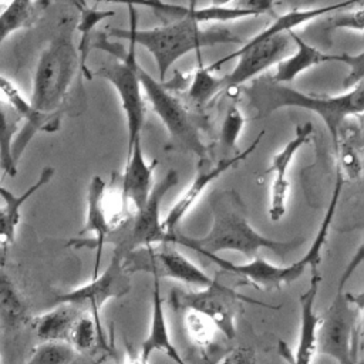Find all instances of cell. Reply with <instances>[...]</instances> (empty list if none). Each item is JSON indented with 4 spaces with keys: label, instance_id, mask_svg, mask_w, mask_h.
<instances>
[{
    "label": "cell",
    "instance_id": "1",
    "mask_svg": "<svg viewBox=\"0 0 364 364\" xmlns=\"http://www.w3.org/2000/svg\"><path fill=\"white\" fill-rule=\"evenodd\" d=\"M78 71L77 48L68 36L55 37L43 50L36 65L33 92L28 101L33 121L18 129L11 144V156L16 164L37 132H54L60 128Z\"/></svg>",
    "mask_w": 364,
    "mask_h": 364
},
{
    "label": "cell",
    "instance_id": "2",
    "mask_svg": "<svg viewBox=\"0 0 364 364\" xmlns=\"http://www.w3.org/2000/svg\"><path fill=\"white\" fill-rule=\"evenodd\" d=\"M212 226L202 237L169 235L168 243L196 250L198 253L239 252L245 256H255L259 250L267 249L279 256L296 249L303 239L276 240L259 233L247 220L245 205L235 191H223L210 200Z\"/></svg>",
    "mask_w": 364,
    "mask_h": 364
},
{
    "label": "cell",
    "instance_id": "3",
    "mask_svg": "<svg viewBox=\"0 0 364 364\" xmlns=\"http://www.w3.org/2000/svg\"><path fill=\"white\" fill-rule=\"evenodd\" d=\"M129 28H111L112 37L131 40L148 50L158 68L159 81H164L171 67L191 51L202 50L216 44H240L242 38L223 27L202 28L192 17L173 20L154 28L136 27V7L128 4Z\"/></svg>",
    "mask_w": 364,
    "mask_h": 364
},
{
    "label": "cell",
    "instance_id": "4",
    "mask_svg": "<svg viewBox=\"0 0 364 364\" xmlns=\"http://www.w3.org/2000/svg\"><path fill=\"white\" fill-rule=\"evenodd\" d=\"M250 105L257 117H266L282 108H301L317 114L334 142L341 127L348 118H360L364 111V84L348 88L337 95L306 94L284 84L274 82L270 75L257 77L246 88Z\"/></svg>",
    "mask_w": 364,
    "mask_h": 364
},
{
    "label": "cell",
    "instance_id": "5",
    "mask_svg": "<svg viewBox=\"0 0 364 364\" xmlns=\"http://www.w3.org/2000/svg\"><path fill=\"white\" fill-rule=\"evenodd\" d=\"M361 260L363 245L341 273L334 299L320 316L316 330V353L333 358L337 364H360L363 294L344 291V284Z\"/></svg>",
    "mask_w": 364,
    "mask_h": 364
},
{
    "label": "cell",
    "instance_id": "6",
    "mask_svg": "<svg viewBox=\"0 0 364 364\" xmlns=\"http://www.w3.org/2000/svg\"><path fill=\"white\" fill-rule=\"evenodd\" d=\"M343 183H344V181L340 176H336L333 195H331L330 203L327 206V210L323 216L321 225H320L307 253L303 257H300L297 262H294L289 266H276L273 263H269L263 257H256L249 263L237 264V263H232V262L223 259L219 255H213V253H200V255H203L206 259L213 262L222 270L236 274L247 283L259 284L263 289H280L282 286L290 284L294 280H297L304 273V270L307 267L310 269L314 266H317V267L320 266L321 250L327 242L331 222H333L337 205H338V199L341 196Z\"/></svg>",
    "mask_w": 364,
    "mask_h": 364
},
{
    "label": "cell",
    "instance_id": "7",
    "mask_svg": "<svg viewBox=\"0 0 364 364\" xmlns=\"http://www.w3.org/2000/svg\"><path fill=\"white\" fill-rule=\"evenodd\" d=\"M91 47L102 50L117 58V61L101 65L97 74L105 78L117 91L127 119L129 148L134 141L141 136L146 114V105L136 73V44L128 40V50H125L119 43L111 41L105 33H98L97 40L91 43Z\"/></svg>",
    "mask_w": 364,
    "mask_h": 364
},
{
    "label": "cell",
    "instance_id": "8",
    "mask_svg": "<svg viewBox=\"0 0 364 364\" xmlns=\"http://www.w3.org/2000/svg\"><path fill=\"white\" fill-rule=\"evenodd\" d=\"M136 73L142 94H145V98L166 128L172 144L182 151L195 154L200 159L206 158L208 146L202 141L198 125L186 107L164 85L162 81L155 80L139 63L136 64Z\"/></svg>",
    "mask_w": 364,
    "mask_h": 364
},
{
    "label": "cell",
    "instance_id": "9",
    "mask_svg": "<svg viewBox=\"0 0 364 364\" xmlns=\"http://www.w3.org/2000/svg\"><path fill=\"white\" fill-rule=\"evenodd\" d=\"M171 306L178 310H195L208 316L226 338L236 336V317L242 310V303H250L264 307H274L272 304L257 301L246 297L228 284H222L218 280L199 290L185 291L175 289L169 293Z\"/></svg>",
    "mask_w": 364,
    "mask_h": 364
},
{
    "label": "cell",
    "instance_id": "10",
    "mask_svg": "<svg viewBox=\"0 0 364 364\" xmlns=\"http://www.w3.org/2000/svg\"><path fill=\"white\" fill-rule=\"evenodd\" d=\"M122 263L129 274L139 272L149 273L152 277L173 279L200 287L210 286L216 282L193 264L183 253L175 249L172 243L135 247L124 253Z\"/></svg>",
    "mask_w": 364,
    "mask_h": 364
},
{
    "label": "cell",
    "instance_id": "11",
    "mask_svg": "<svg viewBox=\"0 0 364 364\" xmlns=\"http://www.w3.org/2000/svg\"><path fill=\"white\" fill-rule=\"evenodd\" d=\"M293 48V41L289 33H280L263 40H249L236 51L219 58L213 64L208 65L212 71L219 70L225 63L237 58L235 68L225 77H222L223 88L232 90L242 84L257 78L263 71L277 64L287 57Z\"/></svg>",
    "mask_w": 364,
    "mask_h": 364
},
{
    "label": "cell",
    "instance_id": "12",
    "mask_svg": "<svg viewBox=\"0 0 364 364\" xmlns=\"http://www.w3.org/2000/svg\"><path fill=\"white\" fill-rule=\"evenodd\" d=\"M124 253L125 250L121 246H117L104 272L94 276L91 282L67 293L58 294L54 303L73 304L82 311L90 313L100 326V309L107 301L125 296L131 287V274L127 272L122 263Z\"/></svg>",
    "mask_w": 364,
    "mask_h": 364
},
{
    "label": "cell",
    "instance_id": "13",
    "mask_svg": "<svg viewBox=\"0 0 364 364\" xmlns=\"http://www.w3.org/2000/svg\"><path fill=\"white\" fill-rule=\"evenodd\" d=\"M178 182H179L178 172L175 169H171L161 181L154 183L145 203L135 212L134 225L128 237L122 240L118 246H121L125 252H128L135 247L168 243L169 235L162 228L159 210H161V203L165 195L173 186H176Z\"/></svg>",
    "mask_w": 364,
    "mask_h": 364
},
{
    "label": "cell",
    "instance_id": "14",
    "mask_svg": "<svg viewBox=\"0 0 364 364\" xmlns=\"http://www.w3.org/2000/svg\"><path fill=\"white\" fill-rule=\"evenodd\" d=\"M264 135V131L259 132L257 136L255 138V141L245 148L243 151H240L239 154L233 155V156H228V158H222L219 159L216 164L213 165H208L205 164L206 158H202L199 162V168L196 172V176L192 179V182L188 185V188L182 192V195L178 198V200L169 208L168 213L165 215L164 220H162V228L164 230L171 235L175 233L176 226L182 222V219L186 216V213L191 210V208L196 203V200L200 198V195L203 193V191L213 182L216 181L222 173H225L226 171H229L232 166H235L237 162L246 159L249 155H252L256 148L259 146V142L262 141V136Z\"/></svg>",
    "mask_w": 364,
    "mask_h": 364
},
{
    "label": "cell",
    "instance_id": "15",
    "mask_svg": "<svg viewBox=\"0 0 364 364\" xmlns=\"http://www.w3.org/2000/svg\"><path fill=\"white\" fill-rule=\"evenodd\" d=\"M309 287L300 296V333L297 347L293 351L283 340H279L277 351L287 364H311L316 354V330L320 321L314 304L321 276L318 267H310Z\"/></svg>",
    "mask_w": 364,
    "mask_h": 364
},
{
    "label": "cell",
    "instance_id": "16",
    "mask_svg": "<svg viewBox=\"0 0 364 364\" xmlns=\"http://www.w3.org/2000/svg\"><path fill=\"white\" fill-rule=\"evenodd\" d=\"M158 161H146L142 149V138H136L128 148L127 165L121 182V208L125 213L129 208L136 212L146 200L154 186V171Z\"/></svg>",
    "mask_w": 364,
    "mask_h": 364
},
{
    "label": "cell",
    "instance_id": "17",
    "mask_svg": "<svg viewBox=\"0 0 364 364\" xmlns=\"http://www.w3.org/2000/svg\"><path fill=\"white\" fill-rule=\"evenodd\" d=\"M105 188H107V183L101 176L94 175L91 178L90 185H88V192H87L85 223H84V228L80 232V235L92 233L94 239L92 240L73 239L67 243V246H73V247L87 246V247L97 249L94 276H97L98 270H100L102 246L108 242V236L112 232V226H111L109 218H108V208H107V202H105Z\"/></svg>",
    "mask_w": 364,
    "mask_h": 364
},
{
    "label": "cell",
    "instance_id": "18",
    "mask_svg": "<svg viewBox=\"0 0 364 364\" xmlns=\"http://www.w3.org/2000/svg\"><path fill=\"white\" fill-rule=\"evenodd\" d=\"M97 1H107V3H117V4H132V6H144L152 9L161 18H185L192 17L196 23H225V21H235L240 18L255 17V14L249 10L239 9L235 6H206L198 7L195 0H189L188 6L166 3L162 0H97Z\"/></svg>",
    "mask_w": 364,
    "mask_h": 364
},
{
    "label": "cell",
    "instance_id": "19",
    "mask_svg": "<svg viewBox=\"0 0 364 364\" xmlns=\"http://www.w3.org/2000/svg\"><path fill=\"white\" fill-rule=\"evenodd\" d=\"M154 351H161L166 354L175 364H186L182 355L179 354V351L176 350V347L173 346L169 336L165 309H164V299L161 296L158 277H154L151 323H149L148 334L144 338L141 346V354L138 358L139 364H148V360Z\"/></svg>",
    "mask_w": 364,
    "mask_h": 364
},
{
    "label": "cell",
    "instance_id": "20",
    "mask_svg": "<svg viewBox=\"0 0 364 364\" xmlns=\"http://www.w3.org/2000/svg\"><path fill=\"white\" fill-rule=\"evenodd\" d=\"M289 36L296 46V51L293 54H289L283 60H280L276 64V73L270 75V78L274 82L286 84L291 82L296 77H299L303 71L323 64V63H344V55L346 54H327L310 44H307L300 36L296 34L294 30L289 31Z\"/></svg>",
    "mask_w": 364,
    "mask_h": 364
},
{
    "label": "cell",
    "instance_id": "21",
    "mask_svg": "<svg viewBox=\"0 0 364 364\" xmlns=\"http://www.w3.org/2000/svg\"><path fill=\"white\" fill-rule=\"evenodd\" d=\"M82 313L85 311L73 304L58 303L50 311L34 317L31 326L37 337L43 341L68 343L73 326Z\"/></svg>",
    "mask_w": 364,
    "mask_h": 364
},
{
    "label": "cell",
    "instance_id": "22",
    "mask_svg": "<svg viewBox=\"0 0 364 364\" xmlns=\"http://www.w3.org/2000/svg\"><path fill=\"white\" fill-rule=\"evenodd\" d=\"M46 7V0H11L0 13V44L14 31L34 26Z\"/></svg>",
    "mask_w": 364,
    "mask_h": 364
},
{
    "label": "cell",
    "instance_id": "23",
    "mask_svg": "<svg viewBox=\"0 0 364 364\" xmlns=\"http://www.w3.org/2000/svg\"><path fill=\"white\" fill-rule=\"evenodd\" d=\"M78 10H80V20L77 24V30L80 31V43L77 47V54H78V63H80V73H82V75L87 80H91L92 74L87 65V60L91 51L92 31L100 21L114 17L115 11L112 10L101 11L97 7H90L87 4H78Z\"/></svg>",
    "mask_w": 364,
    "mask_h": 364
},
{
    "label": "cell",
    "instance_id": "24",
    "mask_svg": "<svg viewBox=\"0 0 364 364\" xmlns=\"http://www.w3.org/2000/svg\"><path fill=\"white\" fill-rule=\"evenodd\" d=\"M21 117L7 102L0 100V168L9 176H16L17 164L11 156V144L18 132Z\"/></svg>",
    "mask_w": 364,
    "mask_h": 364
},
{
    "label": "cell",
    "instance_id": "25",
    "mask_svg": "<svg viewBox=\"0 0 364 364\" xmlns=\"http://www.w3.org/2000/svg\"><path fill=\"white\" fill-rule=\"evenodd\" d=\"M313 134V124L310 121L304 124H297L294 129V136L279 151L272 156L270 165L266 172H273L274 179L272 182H284L287 181V169L290 164L293 162L296 154L299 149L306 145Z\"/></svg>",
    "mask_w": 364,
    "mask_h": 364
},
{
    "label": "cell",
    "instance_id": "26",
    "mask_svg": "<svg viewBox=\"0 0 364 364\" xmlns=\"http://www.w3.org/2000/svg\"><path fill=\"white\" fill-rule=\"evenodd\" d=\"M0 320L4 327L16 328L27 320L26 307L9 276L0 272Z\"/></svg>",
    "mask_w": 364,
    "mask_h": 364
},
{
    "label": "cell",
    "instance_id": "27",
    "mask_svg": "<svg viewBox=\"0 0 364 364\" xmlns=\"http://www.w3.org/2000/svg\"><path fill=\"white\" fill-rule=\"evenodd\" d=\"M198 57V67L192 75L188 87V97L192 102L203 105L209 102L219 91L223 90L222 77H216L215 71L206 67L200 58V50L195 51Z\"/></svg>",
    "mask_w": 364,
    "mask_h": 364
},
{
    "label": "cell",
    "instance_id": "28",
    "mask_svg": "<svg viewBox=\"0 0 364 364\" xmlns=\"http://www.w3.org/2000/svg\"><path fill=\"white\" fill-rule=\"evenodd\" d=\"M54 172H55V169H54L53 166H46V168H43V171H41L38 179H37L28 189H26V191H24L23 193H20V195H14V193H11L7 188H4L3 185H0V198L4 200V206H3V208H4L6 213H7V218H9L10 223H11L14 228H17V225H18V222H20V209H21V206L24 205V202H26L30 196H33L38 189H41L44 185H47V183L53 179Z\"/></svg>",
    "mask_w": 364,
    "mask_h": 364
},
{
    "label": "cell",
    "instance_id": "29",
    "mask_svg": "<svg viewBox=\"0 0 364 364\" xmlns=\"http://www.w3.org/2000/svg\"><path fill=\"white\" fill-rule=\"evenodd\" d=\"M77 355L75 348L64 341H43L24 364H71Z\"/></svg>",
    "mask_w": 364,
    "mask_h": 364
},
{
    "label": "cell",
    "instance_id": "30",
    "mask_svg": "<svg viewBox=\"0 0 364 364\" xmlns=\"http://www.w3.org/2000/svg\"><path fill=\"white\" fill-rule=\"evenodd\" d=\"M185 328L192 343L200 348H208L215 341L218 331L215 323L208 316L195 310H186Z\"/></svg>",
    "mask_w": 364,
    "mask_h": 364
},
{
    "label": "cell",
    "instance_id": "31",
    "mask_svg": "<svg viewBox=\"0 0 364 364\" xmlns=\"http://www.w3.org/2000/svg\"><path fill=\"white\" fill-rule=\"evenodd\" d=\"M101 331V326L97 324L90 313H82L73 326L68 343L77 353L88 351L94 347Z\"/></svg>",
    "mask_w": 364,
    "mask_h": 364
},
{
    "label": "cell",
    "instance_id": "32",
    "mask_svg": "<svg viewBox=\"0 0 364 364\" xmlns=\"http://www.w3.org/2000/svg\"><path fill=\"white\" fill-rule=\"evenodd\" d=\"M245 127V117L236 105H230L226 111L220 128V144L226 149L236 148L239 135Z\"/></svg>",
    "mask_w": 364,
    "mask_h": 364
},
{
    "label": "cell",
    "instance_id": "33",
    "mask_svg": "<svg viewBox=\"0 0 364 364\" xmlns=\"http://www.w3.org/2000/svg\"><path fill=\"white\" fill-rule=\"evenodd\" d=\"M348 67V74L346 77V81L343 87L346 90L357 85L358 82H363L364 75V51H360L357 55H344V63Z\"/></svg>",
    "mask_w": 364,
    "mask_h": 364
},
{
    "label": "cell",
    "instance_id": "34",
    "mask_svg": "<svg viewBox=\"0 0 364 364\" xmlns=\"http://www.w3.org/2000/svg\"><path fill=\"white\" fill-rule=\"evenodd\" d=\"M331 27L334 28H347L361 33L364 28V13L361 9L347 13H338L331 18Z\"/></svg>",
    "mask_w": 364,
    "mask_h": 364
},
{
    "label": "cell",
    "instance_id": "35",
    "mask_svg": "<svg viewBox=\"0 0 364 364\" xmlns=\"http://www.w3.org/2000/svg\"><path fill=\"white\" fill-rule=\"evenodd\" d=\"M216 364H257V360L252 348L235 347Z\"/></svg>",
    "mask_w": 364,
    "mask_h": 364
},
{
    "label": "cell",
    "instance_id": "36",
    "mask_svg": "<svg viewBox=\"0 0 364 364\" xmlns=\"http://www.w3.org/2000/svg\"><path fill=\"white\" fill-rule=\"evenodd\" d=\"M236 7L252 11L255 16L270 13L274 4V0H235Z\"/></svg>",
    "mask_w": 364,
    "mask_h": 364
},
{
    "label": "cell",
    "instance_id": "37",
    "mask_svg": "<svg viewBox=\"0 0 364 364\" xmlns=\"http://www.w3.org/2000/svg\"><path fill=\"white\" fill-rule=\"evenodd\" d=\"M16 236V228L10 223L7 213L3 206H0V242L3 245L11 243Z\"/></svg>",
    "mask_w": 364,
    "mask_h": 364
},
{
    "label": "cell",
    "instance_id": "38",
    "mask_svg": "<svg viewBox=\"0 0 364 364\" xmlns=\"http://www.w3.org/2000/svg\"><path fill=\"white\" fill-rule=\"evenodd\" d=\"M235 0H210L212 6H229Z\"/></svg>",
    "mask_w": 364,
    "mask_h": 364
},
{
    "label": "cell",
    "instance_id": "39",
    "mask_svg": "<svg viewBox=\"0 0 364 364\" xmlns=\"http://www.w3.org/2000/svg\"><path fill=\"white\" fill-rule=\"evenodd\" d=\"M196 364H216V361L210 360L209 357H203V358H202V360H199Z\"/></svg>",
    "mask_w": 364,
    "mask_h": 364
},
{
    "label": "cell",
    "instance_id": "40",
    "mask_svg": "<svg viewBox=\"0 0 364 364\" xmlns=\"http://www.w3.org/2000/svg\"><path fill=\"white\" fill-rule=\"evenodd\" d=\"M129 364H139V360H136V361H131Z\"/></svg>",
    "mask_w": 364,
    "mask_h": 364
},
{
    "label": "cell",
    "instance_id": "41",
    "mask_svg": "<svg viewBox=\"0 0 364 364\" xmlns=\"http://www.w3.org/2000/svg\"><path fill=\"white\" fill-rule=\"evenodd\" d=\"M0 3H1V0H0Z\"/></svg>",
    "mask_w": 364,
    "mask_h": 364
}]
</instances>
